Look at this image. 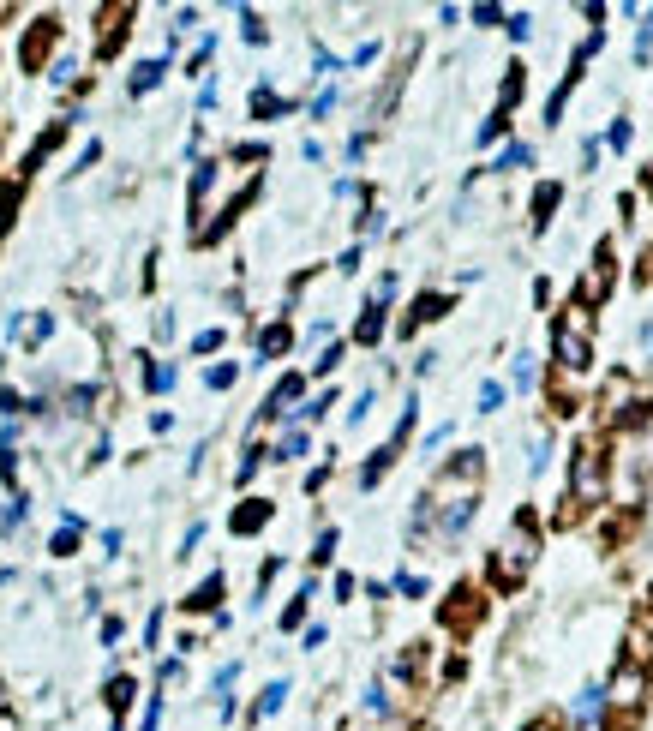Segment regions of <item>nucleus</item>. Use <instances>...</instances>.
<instances>
[{
	"label": "nucleus",
	"instance_id": "obj_29",
	"mask_svg": "<svg viewBox=\"0 0 653 731\" xmlns=\"http://www.w3.org/2000/svg\"><path fill=\"white\" fill-rule=\"evenodd\" d=\"M366 708H372V714H384V708H390V696H384V684H372V690H366Z\"/></svg>",
	"mask_w": 653,
	"mask_h": 731
},
{
	"label": "nucleus",
	"instance_id": "obj_19",
	"mask_svg": "<svg viewBox=\"0 0 653 731\" xmlns=\"http://www.w3.org/2000/svg\"><path fill=\"white\" fill-rule=\"evenodd\" d=\"M144 384H150V390H168V384H174V366H162V360L144 366Z\"/></svg>",
	"mask_w": 653,
	"mask_h": 731
},
{
	"label": "nucleus",
	"instance_id": "obj_3",
	"mask_svg": "<svg viewBox=\"0 0 653 731\" xmlns=\"http://www.w3.org/2000/svg\"><path fill=\"white\" fill-rule=\"evenodd\" d=\"M552 348H558V360H564L570 372H582V366L594 360V348H588V330H582V318H576V312H570V318L552 330Z\"/></svg>",
	"mask_w": 653,
	"mask_h": 731
},
{
	"label": "nucleus",
	"instance_id": "obj_31",
	"mask_svg": "<svg viewBox=\"0 0 653 731\" xmlns=\"http://www.w3.org/2000/svg\"><path fill=\"white\" fill-rule=\"evenodd\" d=\"M528 731H558V726H552V720H534V726H528Z\"/></svg>",
	"mask_w": 653,
	"mask_h": 731
},
{
	"label": "nucleus",
	"instance_id": "obj_13",
	"mask_svg": "<svg viewBox=\"0 0 653 731\" xmlns=\"http://www.w3.org/2000/svg\"><path fill=\"white\" fill-rule=\"evenodd\" d=\"M216 600H222V576H210V582H204V588H198V594H192L186 606H192V612H210Z\"/></svg>",
	"mask_w": 653,
	"mask_h": 731
},
{
	"label": "nucleus",
	"instance_id": "obj_4",
	"mask_svg": "<svg viewBox=\"0 0 653 731\" xmlns=\"http://www.w3.org/2000/svg\"><path fill=\"white\" fill-rule=\"evenodd\" d=\"M606 696H612L618 708H636V702L648 696V678H642L636 666H618V678H612V690H606Z\"/></svg>",
	"mask_w": 653,
	"mask_h": 731
},
{
	"label": "nucleus",
	"instance_id": "obj_23",
	"mask_svg": "<svg viewBox=\"0 0 653 731\" xmlns=\"http://www.w3.org/2000/svg\"><path fill=\"white\" fill-rule=\"evenodd\" d=\"M504 126H510V114H504V108H498V114H492V120H486V126H480V144H492V138H498V132H504Z\"/></svg>",
	"mask_w": 653,
	"mask_h": 731
},
{
	"label": "nucleus",
	"instance_id": "obj_15",
	"mask_svg": "<svg viewBox=\"0 0 653 731\" xmlns=\"http://www.w3.org/2000/svg\"><path fill=\"white\" fill-rule=\"evenodd\" d=\"M252 114H258V120L282 114V96H276V90H252Z\"/></svg>",
	"mask_w": 653,
	"mask_h": 731
},
{
	"label": "nucleus",
	"instance_id": "obj_32",
	"mask_svg": "<svg viewBox=\"0 0 653 731\" xmlns=\"http://www.w3.org/2000/svg\"><path fill=\"white\" fill-rule=\"evenodd\" d=\"M648 192H653V168H648Z\"/></svg>",
	"mask_w": 653,
	"mask_h": 731
},
{
	"label": "nucleus",
	"instance_id": "obj_18",
	"mask_svg": "<svg viewBox=\"0 0 653 731\" xmlns=\"http://www.w3.org/2000/svg\"><path fill=\"white\" fill-rule=\"evenodd\" d=\"M528 162H534V150H528V144H510V150L498 156V168H528Z\"/></svg>",
	"mask_w": 653,
	"mask_h": 731
},
{
	"label": "nucleus",
	"instance_id": "obj_6",
	"mask_svg": "<svg viewBox=\"0 0 653 731\" xmlns=\"http://www.w3.org/2000/svg\"><path fill=\"white\" fill-rule=\"evenodd\" d=\"M444 306H450L444 294H420V300H414V312H408V330H414V324H432V318H444Z\"/></svg>",
	"mask_w": 653,
	"mask_h": 731
},
{
	"label": "nucleus",
	"instance_id": "obj_12",
	"mask_svg": "<svg viewBox=\"0 0 653 731\" xmlns=\"http://www.w3.org/2000/svg\"><path fill=\"white\" fill-rule=\"evenodd\" d=\"M288 342H294V336H288V330L276 324V330H264V342H258V354H264V360H276V354H288Z\"/></svg>",
	"mask_w": 653,
	"mask_h": 731
},
{
	"label": "nucleus",
	"instance_id": "obj_21",
	"mask_svg": "<svg viewBox=\"0 0 653 731\" xmlns=\"http://www.w3.org/2000/svg\"><path fill=\"white\" fill-rule=\"evenodd\" d=\"M534 378H540V366H534V354H516V384H522V390H528V384H534Z\"/></svg>",
	"mask_w": 653,
	"mask_h": 731
},
{
	"label": "nucleus",
	"instance_id": "obj_27",
	"mask_svg": "<svg viewBox=\"0 0 653 731\" xmlns=\"http://www.w3.org/2000/svg\"><path fill=\"white\" fill-rule=\"evenodd\" d=\"M546 456H552V444H546V438H534V456H528V468L540 474V468H546Z\"/></svg>",
	"mask_w": 653,
	"mask_h": 731
},
{
	"label": "nucleus",
	"instance_id": "obj_30",
	"mask_svg": "<svg viewBox=\"0 0 653 731\" xmlns=\"http://www.w3.org/2000/svg\"><path fill=\"white\" fill-rule=\"evenodd\" d=\"M642 348L653 354V324H642Z\"/></svg>",
	"mask_w": 653,
	"mask_h": 731
},
{
	"label": "nucleus",
	"instance_id": "obj_11",
	"mask_svg": "<svg viewBox=\"0 0 653 731\" xmlns=\"http://www.w3.org/2000/svg\"><path fill=\"white\" fill-rule=\"evenodd\" d=\"M72 552H78V516H66L54 534V558H72Z\"/></svg>",
	"mask_w": 653,
	"mask_h": 731
},
{
	"label": "nucleus",
	"instance_id": "obj_7",
	"mask_svg": "<svg viewBox=\"0 0 653 731\" xmlns=\"http://www.w3.org/2000/svg\"><path fill=\"white\" fill-rule=\"evenodd\" d=\"M600 708H606V690H600V684H588V690L576 696V720H582V726H594V720H600Z\"/></svg>",
	"mask_w": 653,
	"mask_h": 731
},
{
	"label": "nucleus",
	"instance_id": "obj_28",
	"mask_svg": "<svg viewBox=\"0 0 653 731\" xmlns=\"http://www.w3.org/2000/svg\"><path fill=\"white\" fill-rule=\"evenodd\" d=\"M258 456H264V450H246V456H240V468H234V474H240V480H252V474H258Z\"/></svg>",
	"mask_w": 653,
	"mask_h": 731
},
{
	"label": "nucleus",
	"instance_id": "obj_1",
	"mask_svg": "<svg viewBox=\"0 0 653 731\" xmlns=\"http://www.w3.org/2000/svg\"><path fill=\"white\" fill-rule=\"evenodd\" d=\"M528 564H534V516H516L510 546H498V558H492V582L516 588V582L528 576Z\"/></svg>",
	"mask_w": 653,
	"mask_h": 731
},
{
	"label": "nucleus",
	"instance_id": "obj_17",
	"mask_svg": "<svg viewBox=\"0 0 653 731\" xmlns=\"http://www.w3.org/2000/svg\"><path fill=\"white\" fill-rule=\"evenodd\" d=\"M300 456H306V432H288L282 450H276V462H300Z\"/></svg>",
	"mask_w": 653,
	"mask_h": 731
},
{
	"label": "nucleus",
	"instance_id": "obj_24",
	"mask_svg": "<svg viewBox=\"0 0 653 731\" xmlns=\"http://www.w3.org/2000/svg\"><path fill=\"white\" fill-rule=\"evenodd\" d=\"M504 24H510V36H516V42H528V30H534V24H528V12H510Z\"/></svg>",
	"mask_w": 653,
	"mask_h": 731
},
{
	"label": "nucleus",
	"instance_id": "obj_22",
	"mask_svg": "<svg viewBox=\"0 0 653 731\" xmlns=\"http://www.w3.org/2000/svg\"><path fill=\"white\" fill-rule=\"evenodd\" d=\"M282 696H288V684H270V690L258 696V714H276V708H282Z\"/></svg>",
	"mask_w": 653,
	"mask_h": 731
},
{
	"label": "nucleus",
	"instance_id": "obj_10",
	"mask_svg": "<svg viewBox=\"0 0 653 731\" xmlns=\"http://www.w3.org/2000/svg\"><path fill=\"white\" fill-rule=\"evenodd\" d=\"M288 402H300V378H282V384L270 390V408H264V414H288Z\"/></svg>",
	"mask_w": 653,
	"mask_h": 731
},
{
	"label": "nucleus",
	"instance_id": "obj_26",
	"mask_svg": "<svg viewBox=\"0 0 653 731\" xmlns=\"http://www.w3.org/2000/svg\"><path fill=\"white\" fill-rule=\"evenodd\" d=\"M234 384V366H210V390H228Z\"/></svg>",
	"mask_w": 653,
	"mask_h": 731
},
{
	"label": "nucleus",
	"instance_id": "obj_16",
	"mask_svg": "<svg viewBox=\"0 0 653 731\" xmlns=\"http://www.w3.org/2000/svg\"><path fill=\"white\" fill-rule=\"evenodd\" d=\"M498 408H504V384L486 378V384H480V414H498Z\"/></svg>",
	"mask_w": 653,
	"mask_h": 731
},
{
	"label": "nucleus",
	"instance_id": "obj_5",
	"mask_svg": "<svg viewBox=\"0 0 653 731\" xmlns=\"http://www.w3.org/2000/svg\"><path fill=\"white\" fill-rule=\"evenodd\" d=\"M264 522H270V504H264V498H246V504L234 510V522H228V528H234V534H258Z\"/></svg>",
	"mask_w": 653,
	"mask_h": 731
},
{
	"label": "nucleus",
	"instance_id": "obj_14",
	"mask_svg": "<svg viewBox=\"0 0 653 731\" xmlns=\"http://www.w3.org/2000/svg\"><path fill=\"white\" fill-rule=\"evenodd\" d=\"M132 696H138V690H132V678H114V684H108V708H114V714H126V708H132Z\"/></svg>",
	"mask_w": 653,
	"mask_h": 731
},
{
	"label": "nucleus",
	"instance_id": "obj_25",
	"mask_svg": "<svg viewBox=\"0 0 653 731\" xmlns=\"http://www.w3.org/2000/svg\"><path fill=\"white\" fill-rule=\"evenodd\" d=\"M366 414H372V390H360V402H354V408H348V426H360V420H366Z\"/></svg>",
	"mask_w": 653,
	"mask_h": 731
},
{
	"label": "nucleus",
	"instance_id": "obj_8",
	"mask_svg": "<svg viewBox=\"0 0 653 731\" xmlns=\"http://www.w3.org/2000/svg\"><path fill=\"white\" fill-rule=\"evenodd\" d=\"M162 72H168L162 60H144V66L132 72V96H144V90H156V84H162Z\"/></svg>",
	"mask_w": 653,
	"mask_h": 731
},
{
	"label": "nucleus",
	"instance_id": "obj_20",
	"mask_svg": "<svg viewBox=\"0 0 653 731\" xmlns=\"http://www.w3.org/2000/svg\"><path fill=\"white\" fill-rule=\"evenodd\" d=\"M636 60H653V12L642 18V30H636Z\"/></svg>",
	"mask_w": 653,
	"mask_h": 731
},
{
	"label": "nucleus",
	"instance_id": "obj_2",
	"mask_svg": "<svg viewBox=\"0 0 653 731\" xmlns=\"http://www.w3.org/2000/svg\"><path fill=\"white\" fill-rule=\"evenodd\" d=\"M570 486H576V498H582V504H600V492H606V456H600V444H594V438L576 450V474H570Z\"/></svg>",
	"mask_w": 653,
	"mask_h": 731
},
{
	"label": "nucleus",
	"instance_id": "obj_9",
	"mask_svg": "<svg viewBox=\"0 0 653 731\" xmlns=\"http://www.w3.org/2000/svg\"><path fill=\"white\" fill-rule=\"evenodd\" d=\"M558 198H564L558 186H540V192H534V228H546V222H552V210H558Z\"/></svg>",
	"mask_w": 653,
	"mask_h": 731
}]
</instances>
